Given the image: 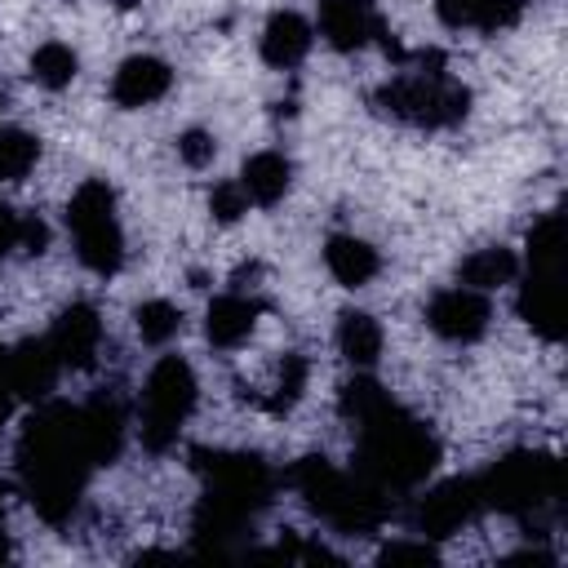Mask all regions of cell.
<instances>
[{"label": "cell", "instance_id": "ac0fdd59", "mask_svg": "<svg viewBox=\"0 0 568 568\" xmlns=\"http://www.w3.org/2000/svg\"><path fill=\"white\" fill-rule=\"evenodd\" d=\"M311 40H315L311 22H306L302 13H293V9H280V13H271L266 27H262V62L288 71V67H297V62L311 53Z\"/></svg>", "mask_w": 568, "mask_h": 568}, {"label": "cell", "instance_id": "cb8c5ba5", "mask_svg": "<svg viewBox=\"0 0 568 568\" xmlns=\"http://www.w3.org/2000/svg\"><path fill=\"white\" fill-rule=\"evenodd\" d=\"M75 71H80V58H75V49L62 44V40H44V44L31 53V80L44 84V89H67V84L75 80Z\"/></svg>", "mask_w": 568, "mask_h": 568}, {"label": "cell", "instance_id": "e575fe53", "mask_svg": "<svg viewBox=\"0 0 568 568\" xmlns=\"http://www.w3.org/2000/svg\"><path fill=\"white\" fill-rule=\"evenodd\" d=\"M4 559H9V537L0 532V564H4Z\"/></svg>", "mask_w": 568, "mask_h": 568}, {"label": "cell", "instance_id": "5b68a950", "mask_svg": "<svg viewBox=\"0 0 568 568\" xmlns=\"http://www.w3.org/2000/svg\"><path fill=\"white\" fill-rule=\"evenodd\" d=\"M67 226L75 235V253L93 275H115L124 262V231L115 217V191L98 178L80 182L67 204Z\"/></svg>", "mask_w": 568, "mask_h": 568}, {"label": "cell", "instance_id": "4316f807", "mask_svg": "<svg viewBox=\"0 0 568 568\" xmlns=\"http://www.w3.org/2000/svg\"><path fill=\"white\" fill-rule=\"evenodd\" d=\"M306 359L302 355H284L280 359V373H275V390H271V399H266V408L271 413H288L297 399H302V390H306Z\"/></svg>", "mask_w": 568, "mask_h": 568}, {"label": "cell", "instance_id": "4fadbf2b", "mask_svg": "<svg viewBox=\"0 0 568 568\" xmlns=\"http://www.w3.org/2000/svg\"><path fill=\"white\" fill-rule=\"evenodd\" d=\"M519 315L532 333L546 342L564 337V271H537L528 266L524 288H519Z\"/></svg>", "mask_w": 568, "mask_h": 568}, {"label": "cell", "instance_id": "836d02e7", "mask_svg": "<svg viewBox=\"0 0 568 568\" xmlns=\"http://www.w3.org/2000/svg\"><path fill=\"white\" fill-rule=\"evenodd\" d=\"M111 4H115V9H138L142 0H111Z\"/></svg>", "mask_w": 568, "mask_h": 568}, {"label": "cell", "instance_id": "f1b7e54d", "mask_svg": "<svg viewBox=\"0 0 568 568\" xmlns=\"http://www.w3.org/2000/svg\"><path fill=\"white\" fill-rule=\"evenodd\" d=\"M178 155H182L186 169H204V164H213L217 142H213V133H204V129H186V133L178 138Z\"/></svg>", "mask_w": 568, "mask_h": 568}, {"label": "cell", "instance_id": "d590c367", "mask_svg": "<svg viewBox=\"0 0 568 568\" xmlns=\"http://www.w3.org/2000/svg\"><path fill=\"white\" fill-rule=\"evenodd\" d=\"M0 515H4V488H0Z\"/></svg>", "mask_w": 568, "mask_h": 568}, {"label": "cell", "instance_id": "d6a6232c", "mask_svg": "<svg viewBox=\"0 0 568 568\" xmlns=\"http://www.w3.org/2000/svg\"><path fill=\"white\" fill-rule=\"evenodd\" d=\"M9 408H13V390H9V382H4V373H0V426L9 422Z\"/></svg>", "mask_w": 568, "mask_h": 568}, {"label": "cell", "instance_id": "7402d4cb", "mask_svg": "<svg viewBox=\"0 0 568 568\" xmlns=\"http://www.w3.org/2000/svg\"><path fill=\"white\" fill-rule=\"evenodd\" d=\"M515 275H519V257H515L510 248H501V244L475 248V253L462 257V266H457V280H462L466 288H479V293H493V288H501V284H515Z\"/></svg>", "mask_w": 568, "mask_h": 568}, {"label": "cell", "instance_id": "8fae6325", "mask_svg": "<svg viewBox=\"0 0 568 568\" xmlns=\"http://www.w3.org/2000/svg\"><path fill=\"white\" fill-rule=\"evenodd\" d=\"M49 346L58 355L62 368H93L98 359V346H102V320L89 302H71L58 320H53V333H49Z\"/></svg>", "mask_w": 568, "mask_h": 568}, {"label": "cell", "instance_id": "484cf974", "mask_svg": "<svg viewBox=\"0 0 568 568\" xmlns=\"http://www.w3.org/2000/svg\"><path fill=\"white\" fill-rule=\"evenodd\" d=\"M40 160V142L22 129H4L0 124V182H18L31 173V164Z\"/></svg>", "mask_w": 568, "mask_h": 568}, {"label": "cell", "instance_id": "6da1fadb", "mask_svg": "<svg viewBox=\"0 0 568 568\" xmlns=\"http://www.w3.org/2000/svg\"><path fill=\"white\" fill-rule=\"evenodd\" d=\"M18 462H22V484L31 506L49 524H62L75 510V497L93 466L80 430V408L49 404L44 413H36V422L18 444Z\"/></svg>", "mask_w": 568, "mask_h": 568}, {"label": "cell", "instance_id": "603a6c76", "mask_svg": "<svg viewBox=\"0 0 568 568\" xmlns=\"http://www.w3.org/2000/svg\"><path fill=\"white\" fill-rule=\"evenodd\" d=\"M337 351L351 368H373L382 355V324L368 311H346L337 320Z\"/></svg>", "mask_w": 568, "mask_h": 568}, {"label": "cell", "instance_id": "5bb4252c", "mask_svg": "<svg viewBox=\"0 0 568 568\" xmlns=\"http://www.w3.org/2000/svg\"><path fill=\"white\" fill-rule=\"evenodd\" d=\"M173 84V71L164 58H151V53H133L120 62L115 80H111V98L124 106V111H138V106H151L169 93Z\"/></svg>", "mask_w": 568, "mask_h": 568}, {"label": "cell", "instance_id": "4dcf8cb0", "mask_svg": "<svg viewBox=\"0 0 568 568\" xmlns=\"http://www.w3.org/2000/svg\"><path fill=\"white\" fill-rule=\"evenodd\" d=\"M430 559H435L430 541H395L382 550V564H430Z\"/></svg>", "mask_w": 568, "mask_h": 568}, {"label": "cell", "instance_id": "d6986e66", "mask_svg": "<svg viewBox=\"0 0 568 568\" xmlns=\"http://www.w3.org/2000/svg\"><path fill=\"white\" fill-rule=\"evenodd\" d=\"M240 186H244L248 204H262V209L280 204V200L288 195V186H293V164H288V155H280V151H257V155H248L244 169H240Z\"/></svg>", "mask_w": 568, "mask_h": 568}, {"label": "cell", "instance_id": "30bf717a", "mask_svg": "<svg viewBox=\"0 0 568 568\" xmlns=\"http://www.w3.org/2000/svg\"><path fill=\"white\" fill-rule=\"evenodd\" d=\"M320 36L337 53H355L386 36L373 0H320Z\"/></svg>", "mask_w": 568, "mask_h": 568}, {"label": "cell", "instance_id": "ffe728a7", "mask_svg": "<svg viewBox=\"0 0 568 568\" xmlns=\"http://www.w3.org/2000/svg\"><path fill=\"white\" fill-rule=\"evenodd\" d=\"M324 262H328V275L342 284V288H364L373 275H377V248L359 235H328L324 244Z\"/></svg>", "mask_w": 568, "mask_h": 568}, {"label": "cell", "instance_id": "d4e9b609", "mask_svg": "<svg viewBox=\"0 0 568 568\" xmlns=\"http://www.w3.org/2000/svg\"><path fill=\"white\" fill-rule=\"evenodd\" d=\"M133 320H138V337H142L146 346H169V342L182 333V311H178L173 302H164V297L142 302V306L133 311Z\"/></svg>", "mask_w": 568, "mask_h": 568}, {"label": "cell", "instance_id": "e0dca14e", "mask_svg": "<svg viewBox=\"0 0 568 568\" xmlns=\"http://www.w3.org/2000/svg\"><path fill=\"white\" fill-rule=\"evenodd\" d=\"M435 13L453 31H506L524 18V0H435Z\"/></svg>", "mask_w": 568, "mask_h": 568}, {"label": "cell", "instance_id": "1f68e13d", "mask_svg": "<svg viewBox=\"0 0 568 568\" xmlns=\"http://www.w3.org/2000/svg\"><path fill=\"white\" fill-rule=\"evenodd\" d=\"M13 248H18V213L0 204V257H9Z\"/></svg>", "mask_w": 568, "mask_h": 568}, {"label": "cell", "instance_id": "44dd1931", "mask_svg": "<svg viewBox=\"0 0 568 568\" xmlns=\"http://www.w3.org/2000/svg\"><path fill=\"white\" fill-rule=\"evenodd\" d=\"M80 430H84V448L93 457V466L111 462L120 453V439H124V413L115 399H93L89 408H80Z\"/></svg>", "mask_w": 568, "mask_h": 568}, {"label": "cell", "instance_id": "9c48e42d", "mask_svg": "<svg viewBox=\"0 0 568 568\" xmlns=\"http://www.w3.org/2000/svg\"><path fill=\"white\" fill-rule=\"evenodd\" d=\"M426 324L444 337V342H479L493 324V306H488V293L479 288H466V284H453V288H439L426 306Z\"/></svg>", "mask_w": 568, "mask_h": 568}, {"label": "cell", "instance_id": "52a82bcc", "mask_svg": "<svg viewBox=\"0 0 568 568\" xmlns=\"http://www.w3.org/2000/svg\"><path fill=\"white\" fill-rule=\"evenodd\" d=\"M475 484H479L484 506H497L510 515H532L537 506H546L564 493L559 462H550L541 453H510L497 466H488V475H479Z\"/></svg>", "mask_w": 568, "mask_h": 568}, {"label": "cell", "instance_id": "7c38bea8", "mask_svg": "<svg viewBox=\"0 0 568 568\" xmlns=\"http://www.w3.org/2000/svg\"><path fill=\"white\" fill-rule=\"evenodd\" d=\"M479 484L475 479H448L439 488H430L417 501V532L422 537H448L457 532L475 510H479Z\"/></svg>", "mask_w": 568, "mask_h": 568}, {"label": "cell", "instance_id": "277c9868", "mask_svg": "<svg viewBox=\"0 0 568 568\" xmlns=\"http://www.w3.org/2000/svg\"><path fill=\"white\" fill-rule=\"evenodd\" d=\"M386 115L413 124V129H448L462 124L470 111V89L457 84L444 71H404L395 80H386L373 98Z\"/></svg>", "mask_w": 568, "mask_h": 568}, {"label": "cell", "instance_id": "f546056e", "mask_svg": "<svg viewBox=\"0 0 568 568\" xmlns=\"http://www.w3.org/2000/svg\"><path fill=\"white\" fill-rule=\"evenodd\" d=\"M18 248H22V253H36V257L49 248V226H44L36 213H27V217L18 213Z\"/></svg>", "mask_w": 568, "mask_h": 568}, {"label": "cell", "instance_id": "9a60e30c", "mask_svg": "<svg viewBox=\"0 0 568 568\" xmlns=\"http://www.w3.org/2000/svg\"><path fill=\"white\" fill-rule=\"evenodd\" d=\"M58 373H62V364H58L49 337L44 342H22L13 355H4V382H9L13 399H44L53 390Z\"/></svg>", "mask_w": 568, "mask_h": 568}, {"label": "cell", "instance_id": "2e32d148", "mask_svg": "<svg viewBox=\"0 0 568 568\" xmlns=\"http://www.w3.org/2000/svg\"><path fill=\"white\" fill-rule=\"evenodd\" d=\"M257 315H262V302L248 297V293H240V288H231V293L213 297L209 320H204V333H209V342L217 351H235L257 328Z\"/></svg>", "mask_w": 568, "mask_h": 568}, {"label": "cell", "instance_id": "3957f363", "mask_svg": "<svg viewBox=\"0 0 568 568\" xmlns=\"http://www.w3.org/2000/svg\"><path fill=\"white\" fill-rule=\"evenodd\" d=\"M288 484L302 493V501L328 519L337 532H377L390 515L386 488H377L364 475H342L324 457H302L288 470Z\"/></svg>", "mask_w": 568, "mask_h": 568}, {"label": "cell", "instance_id": "7a4b0ae2", "mask_svg": "<svg viewBox=\"0 0 568 568\" xmlns=\"http://www.w3.org/2000/svg\"><path fill=\"white\" fill-rule=\"evenodd\" d=\"M359 426V475L373 479L377 488H413L435 470V439L426 435L422 422H413L395 399L377 404Z\"/></svg>", "mask_w": 568, "mask_h": 568}, {"label": "cell", "instance_id": "8992f818", "mask_svg": "<svg viewBox=\"0 0 568 568\" xmlns=\"http://www.w3.org/2000/svg\"><path fill=\"white\" fill-rule=\"evenodd\" d=\"M195 408V373L182 355H160L142 386V444L151 453H164L178 444L182 422Z\"/></svg>", "mask_w": 568, "mask_h": 568}, {"label": "cell", "instance_id": "83f0119b", "mask_svg": "<svg viewBox=\"0 0 568 568\" xmlns=\"http://www.w3.org/2000/svg\"><path fill=\"white\" fill-rule=\"evenodd\" d=\"M209 213H213L222 226H231V222H240V217L248 213V195H244L240 178H231V182H217V186L209 191Z\"/></svg>", "mask_w": 568, "mask_h": 568}, {"label": "cell", "instance_id": "ba28073f", "mask_svg": "<svg viewBox=\"0 0 568 568\" xmlns=\"http://www.w3.org/2000/svg\"><path fill=\"white\" fill-rule=\"evenodd\" d=\"M195 470H204V479H209L204 497L235 506L248 519L271 501V488H275L266 462L253 453H195Z\"/></svg>", "mask_w": 568, "mask_h": 568}]
</instances>
